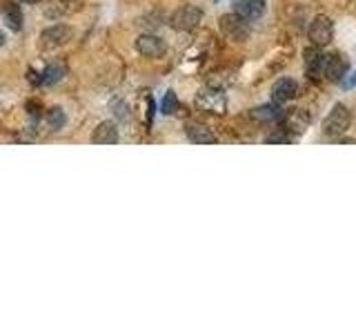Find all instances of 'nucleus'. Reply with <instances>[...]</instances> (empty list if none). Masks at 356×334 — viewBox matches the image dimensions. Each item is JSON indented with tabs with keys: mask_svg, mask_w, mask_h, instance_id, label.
Instances as JSON below:
<instances>
[{
	"mask_svg": "<svg viewBox=\"0 0 356 334\" xmlns=\"http://www.w3.org/2000/svg\"><path fill=\"white\" fill-rule=\"evenodd\" d=\"M194 103L200 111H207V114H216V116H222L227 111V98L222 94L220 87H203L200 92L196 94Z\"/></svg>",
	"mask_w": 356,
	"mask_h": 334,
	"instance_id": "1",
	"label": "nucleus"
},
{
	"mask_svg": "<svg viewBox=\"0 0 356 334\" xmlns=\"http://www.w3.org/2000/svg\"><path fill=\"white\" fill-rule=\"evenodd\" d=\"M350 122H352L350 109L343 103H337L330 109L327 118L323 120V134H325L327 138H341L343 134L350 129Z\"/></svg>",
	"mask_w": 356,
	"mask_h": 334,
	"instance_id": "2",
	"label": "nucleus"
},
{
	"mask_svg": "<svg viewBox=\"0 0 356 334\" xmlns=\"http://www.w3.org/2000/svg\"><path fill=\"white\" fill-rule=\"evenodd\" d=\"M200 22H203V9L196 7V5L178 7L170 18V25L176 31H194Z\"/></svg>",
	"mask_w": 356,
	"mask_h": 334,
	"instance_id": "3",
	"label": "nucleus"
},
{
	"mask_svg": "<svg viewBox=\"0 0 356 334\" xmlns=\"http://www.w3.org/2000/svg\"><path fill=\"white\" fill-rule=\"evenodd\" d=\"M307 38L314 47H327L334 38V22L330 16L325 14H318L314 16V20L309 22V29H307Z\"/></svg>",
	"mask_w": 356,
	"mask_h": 334,
	"instance_id": "4",
	"label": "nucleus"
},
{
	"mask_svg": "<svg viewBox=\"0 0 356 334\" xmlns=\"http://www.w3.org/2000/svg\"><path fill=\"white\" fill-rule=\"evenodd\" d=\"M278 122H281V129H285L289 136L296 138L300 136V134H305L307 127H309V114L305 109H300V107H292V109H285L281 118H278Z\"/></svg>",
	"mask_w": 356,
	"mask_h": 334,
	"instance_id": "5",
	"label": "nucleus"
},
{
	"mask_svg": "<svg viewBox=\"0 0 356 334\" xmlns=\"http://www.w3.org/2000/svg\"><path fill=\"white\" fill-rule=\"evenodd\" d=\"M220 31L227 40L243 42V40L250 38V22L243 20L236 14H227V16L220 18Z\"/></svg>",
	"mask_w": 356,
	"mask_h": 334,
	"instance_id": "6",
	"label": "nucleus"
},
{
	"mask_svg": "<svg viewBox=\"0 0 356 334\" xmlns=\"http://www.w3.org/2000/svg\"><path fill=\"white\" fill-rule=\"evenodd\" d=\"M136 51L143 56V58H152V61H159L167 54V42L161 36H154V33H143V36L136 38L134 42Z\"/></svg>",
	"mask_w": 356,
	"mask_h": 334,
	"instance_id": "7",
	"label": "nucleus"
},
{
	"mask_svg": "<svg viewBox=\"0 0 356 334\" xmlns=\"http://www.w3.org/2000/svg\"><path fill=\"white\" fill-rule=\"evenodd\" d=\"M74 38L72 27L67 25H51L40 33V47L42 49H58L65 47L67 42Z\"/></svg>",
	"mask_w": 356,
	"mask_h": 334,
	"instance_id": "8",
	"label": "nucleus"
},
{
	"mask_svg": "<svg viewBox=\"0 0 356 334\" xmlns=\"http://www.w3.org/2000/svg\"><path fill=\"white\" fill-rule=\"evenodd\" d=\"M350 72V61L345 58L343 54H332L327 56V61H325V70H323V76L327 78L330 83H343L345 81V76H348Z\"/></svg>",
	"mask_w": 356,
	"mask_h": 334,
	"instance_id": "9",
	"label": "nucleus"
},
{
	"mask_svg": "<svg viewBox=\"0 0 356 334\" xmlns=\"http://www.w3.org/2000/svg\"><path fill=\"white\" fill-rule=\"evenodd\" d=\"M298 96V83L294 78H278V81L272 85V98L276 105H285L289 100H294Z\"/></svg>",
	"mask_w": 356,
	"mask_h": 334,
	"instance_id": "10",
	"label": "nucleus"
},
{
	"mask_svg": "<svg viewBox=\"0 0 356 334\" xmlns=\"http://www.w3.org/2000/svg\"><path fill=\"white\" fill-rule=\"evenodd\" d=\"M305 72L307 76L312 78V81H318V78L323 76V70H325V61H327V56L323 54L321 47H314L312 45L309 49H305Z\"/></svg>",
	"mask_w": 356,
	"mask_h": 334,
	"instance_id": "11",
	"label": "nucleus"
},
{
	"mask_svg": "<svg viewBox=\"0 0 356 334\" xmlns=\"http://www.w3.org/2000/svg\"><path fill=\"white\" fill-rule=\"evenodd\" d=\"M234 14L243 20H259L265 14V0H234Z\"/></svg>",
	"mask_w": 356,
	"mask_h": 334,
	"instance_id": "12",
	"label": "nucleus"
},
{
	"mask_svg": "<svg viewBox=\"0 0 356 334\" xmlns=\"http://www.w3.org/2000/svg\"><path fill=\"white\" fill-rule=\"evenodd\" d=\"M120 141V134H118V125L111 120H103L98 122L94 134H92V143L94 145H116Z\"/></svg>",
	"mask_w": 356,
	"mask_h": 334,
	"instance_id": "13",
	"label": "nucleus"
},
{
	"mask_svg": "<svg viewBox=\"0 0 356 334\" xmlns=\"http://www.w3.org/2000/svg\"><path fill=\"white\" fill-rule=\"evenodd\" d=\"M185 134H187V138L196 145H214L216 143L214 132H211L207 125H200V122H187Z\"/></svg>",
	"mask_w": 356,
	"mask_h": 334,
	"instance_id": "14",
	"label": "nucleus"
},
{
	"mask_svg": "<svg viewBox=\"0 0 356 334\" xmlns=\"http://www.w3.org/2000/svg\"><path fill=\"white\" fill-rule=\"evenodd\" d=\"M0 14H3L5 25L11 31H20L22 29V11H20V5L7 0V3H3V7H0Z\"/></svg>",
	"mask_w": 356,
	"mask_h": 334,
	"instance_id": "15",
	"label": "nucleus"
},
{
	"mask_svg": "<svg viewBox=\"0 0 356 334\" xmlns=\"http://www.w3.org/2000/svg\"><path fill=\"white\" fill-rule=\"evenodd\" d=\"M65 76H67V67H65V65H47V67H44V72H42V76H40V81H38V83L51 87V85H56V83H60Z\"/></svg>",
	"mask_w": 356,
	"mask_h": 334,
	"instance_id": "16",
	"label": "nucleus"
},
{
	"mask_svg": "<svg viewBox=\"0 0 356 334\" xmlns=\"http://www.w3.org/2000/svg\"><path fill=\"white\" fill-rule=\"evenodd\" d=\"M283 114V109H278L276 103L274 105H263V107H256L252 109V118L254 120H261V122H274L278 120Z\"/></svg>",
	"mask_w": 356,
	"mask_h": 334,
	"instance_id": "17",
	"label": "nucleus"
},
{
	"mask_svg": "<svg viewBox=\"0 0 356 334\" xmlns=\"http://www.w3.org/2000/svg\"><path fill=\"white\" fill-rule=\"evenodd\" d=\"M44 120H47V125H49L54 132H58V129L65 127L67 114H65V109H63V107H49L47 111H44Z\"/></svg>",
	"mask_w": 356,
	"mask_h": 334,
	"instance_id": "18",
	"label": "nucleus"
},
{
	"mask_svg": "<svg viewBox=\"0 0 356 334\" xmlns=\"http://www.w3.org/2000/svg\"><path fill=\"white\" fill-rule=\"evenodd\" d=\"M178 109V100H176V94L174 92H167L165 96V103H163V114H174Z\"/></svg>",
	"mask_w": 356,
	"mask_h": 334,
	"instance_id": "19",
	"label": "nucleus"
},
{
	"mask_svg": "<svg viewBox=\"0 0 356 334\" xmlns=\"http://www.w3.org/2000/svg\"><path fill=\"white\" fill-rule=\"evenodd\" d=\"M294 138L289 136V134L285 129H278L276 134H272V136H267V143H292Z\"/></svg>",
	"mask_w": 356,
	"mask_h": 334,
	"instance_id": "20",
	"label": "nucleus"
},
{
	"mask_svg": "<svg viewBox=\"0 0 356 334\" xmlns=\"http://www.w3.org/2000/svg\"><path fill=\"white\" fill-rule=\"evenodd\" d=\"M0 45H5V33L0 31Z\"/></svg>",
	"mask_w": 356,
	"mask_h": 334,
	"instance_id": "21",
	"label": "nucleus"
},
{
	"mask_svg": "<svg viewBox=\"0 0 356 334\" xmlns=\"http://www.w3.org/2000/svg\"><path fill=\"white\" fill-rule=\"evenodd\" d=\"M22 3H29L31 5V3H40V0H22Z\"/></svg>",
	"mask_w": 356,
	"mask_h": 334,
	"instance_id": "22",
	"label": "nucleus"
}]
</instances>
